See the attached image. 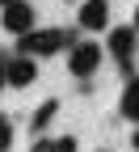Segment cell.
<instances>
[{
	"label": "cell",
	"instance_id": "1",
	"mask_svg": "<svg viewBox=\"0 0 139 152\" xmlns=\"http://www.w3.org/2000/svg\"><path fill=\"white\" fill-rule=\"evenodd\" d=\"M80 38H76L72 30H59V26H38L30 30L25 38H17V55H34V59H42V55H59V51H72Z\"/></svg>",
	"mask_w": 139,
	"mask_h": 152
},
{
	"label": "cell",
	"instance_id": "2",
	"mask_svg": "<svg viewBox=\"0 0 139 152\" xmlns=\"http://www.w3.org/2000/svg\"><path fill=\"white\" fill-rule=\"evenodd\" d=\"M135 47H139V42H135V26H114V30L106 34V51H110V59H114L118 68L127 72V80L135 76V72H131V59H135Z\"/></svg>",
	"mask_w": 139,
	"mask_h": 152
},
{
	"label": "cell",
	"instance_id": "3",
	"mask_svg": "<svg viewBox=\"0 0 139 152\" xmlns=\"http://www.w3.org/2000/svg\"><path fill=\"white\" fill-rule=\"evenodd\" d=\"M101 68V42H93V38H80L72 51H68V72L76 80H89V76Z\"/></svg>",
	"mask_w": 139,
	"mask_h": 152
},
{
	"label": "cell",
	"instance_id": "4",
	"mask_svg": "<svg viewBox=\"0 0 139 152\" xmlns=\"http://www.w3.org/2000/svg\"><path fill=\"white\" fill-rule=\"evenodd\" d=\"M0 26H4L13 38H25L30 30H38V13H34L30 0H13V4L0 9Z\"/></svg>",
	"mask_w": 139,
	"mask_h": 152
},
{
	"label": "cell",
	"instance_id": "5",
	"mask_svg": "<svg viewBox=\"0 0 139 152\" xmlns=\"http://www.w3.org/2000/svg\"><path fill=\"white\" fill-rule=\"evenodd\" d=\"M80 30L110 34V0H80Z\"/></svg>",
	"mask_w": 139,
	"mask_h": 152
},
{
	"label": "cell",
	"instance_id": "6",
	"mask_svg": "<svg viewBox=\"0 0 139 152\" xmlns=\"http://www.w3.org/2000/svg\"><path fill=\"white\" fill-rule=\"evenodd\" d=\"M34 80H38L34 55H9V89H30Z\"/></svg>",
	"mask_w": 139,
	"mask_h": 152
},
{
	"label": "cell",
	"instance_id": "7",
	"mask_svg": "<svg viewBox=\"0 0 139 152\" xmlns=\"http://www.w3.org/2000/svg\"><path fill=\"white\" fill-rule=\"evenodd\" d=\"M118 114H122L127 123L139 127V76H131L127 89H122V97H118Z\"/></svg>",
	"mask_w": 139,
	"mask_h": 152
},
{
	"label": "cell",
	"instance_id": "8",
	"mask_svg": "<svg viewBox=\"0 0 139 152\" xmlns=\"http://www.w3.org/2000/svg\"><path fill=\"white\" fill-rule=\"evenodd\" d=\"M55 114H59V97H47L42 106L34 110V118H30V131H34V135H42V131L51 127V118H55Z\"/></svg>",
	"mask_w": 139,
	"mask_h": 152
},
{
	"label": "cell",
	"instance_id": "9",
	"mask_svg": "<svg viewBox=\"0 0 139 152\" xmlns=\"http://www.w3.org/2000/svg\"><path fill=\"white\" fill-rule=\"evenodd\" d=\"M80 144H76V135H59V140H34L30 152H76Z\"/></svg>",
	"mask_w": 139,
	"mask_h": 152
},
{
	"label": "cell",
	"instance_id": "10",
	"mask_svg": "<svg viewBox=\"0 0 139 152\" xmlns=\"http://www.w3.org/2000/svg\"><path fill=\"white\" fill-rule=\"evenodd\" d=\"M9 148H13V118L0 114V152H9Z\"/></svg>",
	"mask_w": 139,
	"mask_h": 152
},
{
	"label": "cell",
	"instance_id": "11",
	"mask_svg": "<svg viewBox=\"0 0 139 152\" xmlns=\"http://www.w3.org/2000/svg\"><path fill=\"white\" fill-rule=\"evenodd\" d=\"M4 89H9V55L0 51V93H4Z\"/></svg>",
	"mask_w": 139,
	"mask_h": 152
},
{
	"label": "cell",
	"instance_id": "12",
	"mask_svg": "<svg viewBox=\"0 0 139 152\" xmlns=\"http://www.w3.org/2000/svg\"><path fill=\"white\" fill-rule=\"evenodd\" d=\"M131 26H135V30H139V9H135V21H131Z\"/></svg>",
	"mask_w": 139,
	"mask_h": 152
},
{
	"label": "cell",
	"instance_id": "13",
	"mask_svg": "<svg viewBox=\"0 0 139 152\" xmlns=\"http://www.w3.org/2000/svg\"><path fill=\"white\" fill-rule=\"evenodd\" d=\"M131 144H135V148H139V127H135V140H131Z\"/></svg>",
	"mask_w": 139,
	"mask_h": 152
},
{
	"label": "cell",
	"instance_id": "14",
	"mask_svg": "<svg viewBox=\"0 0 139 152\" xmlns=\"http://www.w3.org/2000/svg\"><path fill=\"white\" fill-rule=\"evenodd\" d=\"M4 4H13V0H0V9H4Z\"/></svg>",
	"mask_w": 139,
	"mask_h": 152
}]
</instances>
